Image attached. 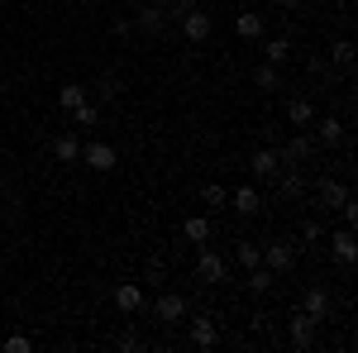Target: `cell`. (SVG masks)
<instances>
[{
    "mask_svg": "<svg viewBox=\"0 0 358 353\" xmlns=\"http://www.w3.org/2000/svg\"><path fill=\"white\" fill-rule=\"evenodd\" d=\"M182 34H187L192 43H206V38L215 34V20L201 15V10H182Z\"/></svg>",
    "mask_w": 358,
    "mask_h": 353,
    "instance_id": "1",
    "label": "cell"
},
{
    "mask_svg": "<svg viewBox=\"0 0 358 353\" xmlns=\"http://www.w3.org/2000/svg\"><path fill=\"white\" fill-rule=\"evenodd\" d=\"M82 163H86V167H96V172H110L120 158H115L110 143H82Z\"/></svg>",
    "mask_w": 358,
    "mask_h": 353,
    "instance_id": "2",
    "label": "cell"
},
{
    "mask_svg": "<svg viewBox=\"0 0 358 353\" xmlns=\"http://www.w3.org/2000/svg\"><path fill=\"white\" fill-rule=\"evenodd\" d=\"M263 263H268V272H292L296 268V248L292 244H268L263 248Z\"/></svg>",
    "mask_w": 358,
    "mask_h": 353,
    "instance_id": "3",
    "label": "cell"
},
{
    "mask_svg": "<svg viewBox=\"0 0 358 353\" xmlns=\"http://www.w3.org/2000/svg\"><path fill=\"white\" fill-rule=\"evenodd\" d=\"M301 310L315 320V325H320V320H330V291H325V287H310L306 301H301Z\"/></svg>",
    "mask_w": 358,
    "mask_h": 353,
    "instance_id": "4",
    "label": "cell"
},
{
    "mask_svg": "<svg viewBox=\"0 0 358 353\" xmlns=\"http://www.w3.org/2000/svg\"><path fill=\"white\" fill-rule=\"evenodd\" d=\"M192 344L196 349H215V344H220V329H215L210 315H196L192 320Z\"/></svg>",
    "mask_w": 358,
    "mask_h": 353,
    "instance_id": "5",
    "label": "cell"
},
{
    "mask_svg": "<svg viewBox=\"0 0 358 353\" xmlns=\"http://www.w3.org/2000/svg\"><path fill=\"white\" fill-rule=\"evenodd\" d=\"M330 248H334V258H339V263H344V268H349V263H354V258H358L354 229H349V224H344V229H334V234H330Z\"/></svg>",
    "mask_w": 358,
    "mask_h": 353,
    "instance_id": "6",
    "label": "cell"
},
{
    "mask_svg": "<svg viewBox=\"0 0 358 353\" xmlns=\"http://www.w3.org/2000/svg\"><path fill=\"white\" fill-rule=\"evenodd\" d=\"M115 305H120L124 315L143 310V287H138V282H120V287H115Z\"/></svg>",
    "mask_w": 358,
    "mask_h": 353,
    "instance_id": "7",
    "label": "cell"
},
{
    "mask_svg": "<svg viewBox=\"0 0 358 353\" xmlns=\"http://www.w3.org/2000/svg\"><path fill=\"white\" fill-rule=\"evenodd\" d=\"M153 315H158L163 325H177V320L187 315V301L172 296V291H163V296H158V305H153Z\"/></svg>",
    "mask_w": 358,
    "mask_h": 353,
    "instance_id": "8",
    "label": "cell"
},
{
    "mask_svg": "<svg viewBox=\"0 0 358 353\" xmlns=\"http://www.w3.org/2000/svg\"><path fill=\"white\" fill-rule=\"evenodd\" d=\"M196 272L206 277V282H224V258L215 248H201V258H196Z\"/></svg>",
    "mask_w": 358,
    "mask_h": 353,
    "instance_id": "9",
    "label": "cell"
},
{
    "mask_svg": "<svg viewBox=\"0 0 358 353\" xmlns=\"http://www.w3.org/2000/svg\"><path fill=\"white\" fill-rule=\"evenodd\" d=\"M53 158L57 163H82V138L77 134H57L53 138Z\"/></svg>",
    "mask_w": 358,
    "mask_h": 353,
    "instance_id": "10",
    "label": "cell"
},
{
    "mask_svg": "<svg viewBox=\"0 0 358 353\" xmlns=\"http://www.w3.org/2000/svg\"><path fill=\"white\" fill-rule=\"evenodd\" d=\"M310 153H315V143H310V138H306V134H292V143H287V148H282L277 158H282V163L292 167V163H306Z\"/></svg>",
    "mask_w": 358,
    "mask_h": 353,
    "instance_id": "11",
    "label": "cell"
},
{
    "mask_svg": "<svg viewBox=\"0 0 358 353\" xmlns=\"http://www.w3.org/2000/svg\"><path fill=\"white\" fill-rule=\"evenodd\" d=\"M277 172H282L277 148H258V153H253V177H277Z\"/></svg>",
    "mask_w": 358,
    "mask_h": 353,
    "instance_id": "12",
    "label": "cell"
},
{
    "mask_svg": "<svg viewBox=\"0 0 358 353\" xmlns=\"http://www.w3.org/2000/svg\"><path fill=\"white\" fill-rule=\"evenodd\" d=\"M310 334H315V320L310 315H292V349H310Z\"/></svg>",
    "mask_w": 358,
    "mask_h": 353,
    "instance_id": "13",
    "label": "cell"
},
{
    "mask_svg": "<svg viewBox=\"0 0 358 353\" xmlns=\"http://www.w3.org/2000/svg\"><path fill=\"white\" fill-rule=\"evenodd\" d=\"M344 201H349V191L339 187V182H330V177H325V182H320V206H325V210H339Z\"/></svg>",
    "mask_w": 358,
    "mask_h": 353,
    "instance_id": "14",
    "label": "cell"
},
{
    "mask_svg": "<svg viewBox=\"0 0 358 353\" xmlns=\"http://www.w3.org/2000/svg\"><path fill=\"white\" fill-rule=\"evenodd\" d=\"M287 120H292L296 129H306V124L315 120V110H310V101H306V96H296V101H287Z\"/></svg>",
    "mask_w": 358,
    "mask_h": 353,
    "instance_id": "15",
    "label": "cell"
},
{
    "mask_svg": "<svg viewBox=\"0 0 358 353\" xmlns=\"http://www.w3.org/2000/svg\"><path fill=\"white\" fill-rule=\"evenodd\" d=\"M234 210H239V215H258V210H263V196H258L253 187L234 191Z\"/></svg>",
    "mask_w": 358,
    "mask_h": 353,
    "instance_id": "16",
    "label": "cell"
},
{
    "mask_svg": "<svg viewBox=\"0 0 358 353\" xmlns=\"http://www.w3.org/2000/svg\"><path fill=\"white\" fill-rule=\"evenodd\" d=\"M234 34H239V38H263V15H253V10L239 15V20H234Z\"/></svg>",
    "mask_w": 358,
    "mask_h": 353,
    "instance_id": "17",
    "label": "cell"
},
{
    "mask_svg": "<svg viewBox=\"0 0 358 353\" xmlns=\"http://www.w3.org/2000/svg\"><path fill=\"white\" fill-rule=\"evenodd\" d=\"M315 134H320V143H344V138H349V134H344V120H334V115L315 124Z\"/></svg>",
    "mask_w": 358,
    "mask_h": 353,
    "instance_id": "18",
    "label": "cell"
},
{
    "mask_svg": "<svg viewBox=\"0 0 358 353\" xmlns=\"http://www.w3.org/2000/svg\"><path fill=\"white\" fill-rule=\"evenodd\" d=\"M182 234H187L192 244H206V239H210V219H206V215H192L187 224H182Z\"/></svg>",
    "mask_w": 358,
    "mask_h": 353,
    "instance_id": "19",
    "label": "cell"
},
{
    "mask_svg": "<svg viewBox=\"0 0 358 353\" xmlns=\"http://www.w3.org/2000/svg\"><path fill=\"white\" fill-rule=\"evenodd\" d=\"M263 57H268L273 67H282V62L292 57V43H287V38H268V43H263Z\"/></svg>",
    "mask_w": 358,
    "mask_h": 353,
    "instance_id": "20",
    "label": "cell"
},
{
    "mask_svg": "<svg viewBox=\"0 0 358 353\" xmlns=\"http://www.w3.org/2000/svg\"><path fill=\"white\" fill-rule=\"evenodd\" d=\"M138 29H143V34H158V29H163V10H158V5H143V10H138Z\"/></svg>",
    "mask_w": 358,
    "mask_h": 353,
    "instance_id": "21",
    "label": "cell"
},
{
    "mask_svg": "<svg viewBox=\"0 0 358 353\" xmlns=\"http://www.w3.org/2000/svg\"><path fill=\"white\" fill-rule=\"evenodd\" d=\"M57 101H62V110H77V106L86 101V86H77V82L62 86V96H57Z\"/></svg>",
    "mask_w": 358,
    "mask_h": 353,
    "instance_id": "22",
    "label": "cell"
},
{
    "mask_svg": "<svg viewBox=\"0 0 358 353\" xmlns=\"http://www.w3.org/2000/svg\"><path fill=\"white\" fill-rule=\"evenodd\" d=\"M253 86H263V91H277V67H273V62H263V67L253 72Z\"/></svg>",
    "mask_w": 358,
    "mask_h": 353,
    "instance_id": "23",
    "label": "cell"
},
{
    "mask_svg": "<svg viewBox=\"0 0 358 353\" xmlns=\"http://www.w3.org/2000/svg\"><path fill=\"white\" fill-rule=\"evenodd\" d=\"M234 253H239V263H244V268H258V263H263V248H258V244H248V239H244L239 248H234Z\"/></svg>",
    "mask_w": 358,
    "mask_h": 353,
    "instance_id": "24",
    "label": "cell"
},
{
    "mask_svg": "<svg viewBox=\"0 0 358 353\" xmlns=\"http://www.w3.org/2000/svg\"><path fill=\"white\" fill-rule=\"evenodd\" d=\"M72 120H77V124H82V129H91V124H96V120H101V110H96V106H86V101H82V106L72 110Z\"/></svg>",
    "mask_w": 358,
    "mask_h": 353,
    "instance_id": "25",
    "label": "cell"
},
{
    "mask_svg": "<svg viewBox=\"0 0 358 353\" xmlns=\"http://www.w3.org/2000/svg\"><path fill=\"white\" fill-rule=\"evenodd\" d=\"M29 349H34L29 334H10V339H5V353H29Z\"/></svg>",
    "mask_w": 358,
    "mask_h": 353,
    "instance_id": "26",
    "label": "cell"
},
{
    "mask_svg": "<svg viewBox=\"0 0 358 353\" xmlns=\"http://www.w3.org/2000/svg\"><path fill=\"white\" fill-rule=\"evenodd\" d=\"M253 272V291H268V287H273V272L263 268V263H258V268H248Z\"/></svg>",
    "mask_w": 358,
    "mask_h": 353,
    "instance_id": "27",
    "label": "cell"
},
{
    "mask_svg": "<svg viewBox=\"0 0 358 353\" xmlns=\"http://www.w3.org/2000/svg\"><path fill=\"white\" fill-rule=\"evenodd\" d=\"M334 62H354V43H349V38L334 43Z\"/></svg>",
    "mask_w": 358,
    "mask_h": 353,
    "instance_id": "28",
    "label": "cell"
},
{
    "mask_svg": "<svg viewBox=\"0 0 358 353\" xmlns=\"http://www.w3.org/2000/svg\"><path fill=\"white\" fill-rule=\"evenodd\" d=\"M282 191H287V196H301V191H306V182L296 177V172H292V177H282Z\"/></svg>",
    "mask_w": 358,
    "mask_h": 353,
    "instance_id": "29",
    "label": "cell"
},
{
    "mask_svg": "<svg viewBox=\"0 0 358 353\" xmlns=\"http://www.w3.org/2000/svg\"><path fill=\"white\" fill-rule=\"evenodd\" d=\"M206 201H210V206H224V201H229V191H224V187H206Z\"/></svg>",
    "mask_w": 358,
    "mask_h": 353,
    "instance_id": "30",
    "label": "cell"
},
{
    "mask_svg": "<svg viewBox=\"0 0 358 353\" xmlns=\"http://www.w3.org/2000/svg\"><path fill=\"white\" fill-rule=\"evenodd\" d=\"M177 10H196V0H177Z\"/></svg>",
    "mask_w": 358,
    "mask_h": 353,
    "instance_id": "31",
    "label": "cell"
},
{
    "mask_svg": "<svg viewBox=\"0 0 358 353\" xmlns=\"http://www.w3.org/2000/svg\"><path fill=\"white\" fill-rule=\"evenodd\" d=\"M282 5H287V10H301V0H282Z\"/></svg>",
    "mask_w": 358,
    "mask_h": 353,
    "instance_id": "32",
    "label": "cell"
},
{
    "mask_svg": "<svg viewBox=\"0 0 358 353\" xmlns=\"http://www.w3.org/2000/svg\"><path fill=\"white\" fill-rule=\"evenodd\" d=\"M0 210H5V206H0Z\"/></svg>",
    "mask_w": 358,
    "mask_h": 353,
    "instance_id": "33",
    "label": "cell"
}]
</instances>
